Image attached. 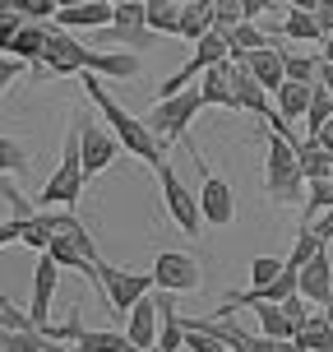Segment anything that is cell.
<instances>
[{"instance_id": "cell-36", "label": "cell", "mask_w": 333, "mask_h": 352, "mask_svg": "<svg viewBox=\"0 0 333 352\" xmlns=\"http://www.w3.org/2000/svg\"><path fill=\"white\" fill-rule=\"evenodd\" d=\"M315 23H319V33L333 37V0H319L315 5Z\"/></svg>"}, {"instance_id": "cell-7", "label": "cell", "mask_w": 333, "mask_h": 352, "mask_svg": "<svg viewBox=\"0 0 333 352\" xmlns=\"http://www.w3.org/2000/svg\"><path fill=\"white\" fill-rule=\"evenodd\" d=\"M153 287L158 292H199L204 287V269H199V260L194 255H185V250H162L158 260H153Z\"/></svg>"}, {"instance_id": "cell-19", "label": "cell", "mask_w": 333, "mask_h": 352, "mask_svg": "<svg viewBox=\"0 0 333 352\" xmlns=\"http://www.w3.org/2000/svg\"><path fill=\"white\" fill-rule=\"evenodd\" d=\"M47 28H51V23H23L14 33V42H10V56H19L23 65L37 70V65H42V47H47Z\"/></svg>"}, {"instance_id": "cell-30", "label": "cell", "mask_w": 333, "mask_h": 352, "mask_svg": "<svg viewBox=\"0 0 333 352\" xmlns=\"http://www.w3.org/2000/svg\"><path fill=\"white\" fill-rule=\"evenodd\" d=\"M246 23V10H241V0H213V33L227 37L231 28H241Z\"/></svg>"}, {"instance_id": "cell-17", "label": "cell", "mask_w": 333, "mask_h": 352, "mask_svg": "<svg viewBox=\"0 0 333 352\" xmlns=\"http://www.w3.org/2000/svg\"><path fill=\"white\" fill-rule=\"evenodd\" d=\"M199 98H204V107H227V111H236V102H231V60H222V65L199 74Z\"/></svg>"}, {"instance_id": "cell-9", "label": "cell", "mask_w": 333, "mask_h": 352, "mask_svg": "<svg viewBox=\"0 0 333 352\" xmlns=\"http://www.w3.org/2000/svg\"><path fill=\"white\" fill-rule=\"evenodd\" d=\"M297 297L310 301V306H319V311H329V306H333V264H329V250H319L315 260L297 274Z\"/></svg>"}, {"instance_id": "cell-4", "label": "cell", "mask_w": 333, "mask_h": 352, "mask_svg": "<svg viewBox=\"0 0 333 352\" xmlns=\"http://www.w3.org/2000/svg\"><path fill=\"white\" fill-rule=\"evenodd\" d=\"M306 186V176L297 167V148L287 144V135L268 130V158H264V190L273 204H292Z\"/></svg>"}, {"instance_id": "cell-38", "label": "cell", "mask_w": 333, "mask_h": 352, "mask_svg": "<svg viewBox=\"0 0 333 352\" xmlns=\"http://www.w3.org/2000/svg\"><path fill=\"white\" fill-rule=\"evenodd\" d=\"M14 241H19V223H14V218H5V223H0V250L14 246Z\"/></svg>"}, {"instance_id": "cell-29", "label": "cell", "mask_w": 333, "mask_h": 352, "mask_svg": "<svg viewBox=\"0 0 333 352\" xmlns=\"http://www.w3.org/2000/svg\"><path fill=\"white\" fill-rule=\"evenodd\" d=\"M329 121H333V93H329V88H315L310 111H306V130H310V140H315V135H319Z\"/></svg>"}, {"instance_id": "cell-42", "label": "cell", "mask_w": 333, "mask_h": 352, "mask_svg": "<svg viewBox=\"0 0 333 352\" xmlns=\"http://www.w3.org/2000/svg\"><path fill=\"white\" fill-rule=\"evenodd\" d=\"M172 5H181V10H185V5H194V0H172Z\"/></svg>"}, {"instance_id": "cell-25", "label": "cell", "mask_w": 333, "mask_h": 352, "mask_svg": "<svg viewBox=\"0 0 333 352\" xmlns=\"http://www.w3.org/2000/svg\"><path fill=\"white\" fill-rule=\"evenodd\" d=\"M74 352H135V343L116 329H84L74 338Z\"/></svg>"}, {"instance_id": "cell-39", "label": "cell", "mask_w": 333, "mask_h": 352, "mask_svg": "<svg viewBox=\"0 0 333 352\" xmlns=\"http://www.w3.org/2000/svg\"><path fill=\"white\" fill-rule=\"evenodd\" d=\"M268 5H273V0H241V10H246V23H255V19H260Z\"/></svg>"}, {"instance_id": "cell-28", "label": "cell", "mask_w": 333, "mask_h": 352, "mask_svg": "<svg viewBox=\"0 0 333 352\" xmlns=\"http://www.w3.org/2000/svg\"><path fill=\"white\" fill-rule=\"evenodd\" d=\"M282 74L292 84H319V56H287L282 52Z\"/></svg>"}, {"instance_id": "cell-43", "label": "cell", "mask_w": 333, "mask_h": 352, "mask_svg": "<svg viewBox=\"0 0 333 352\" xmlns=\"http://www.w3.org/2000/svg\"><path fill=\"white\" fill-rule=\"evenodd\" d=\"M324 316H329V324H333V306H329V311H324Z\"/></svg>"}, {"instance_id": "cell-3", "label": "cell", "mask_w": 333, "mask_h": 352, "mask_svg": "<svg viewBox=\"0 0 333 352\" xmlns=\"http://www.w3.org/2000/svg\"><path fill=\"white\" fill-rule=\"evenodd\" d=\"M88 176H84V153H79V130H65V153H60V167L51 172V181L42 186L33 204L37 209H74L79 204V195H84Z\"/></svg>"}, {"instance_id": "cell-24", "label": "cell", "mask_w": 333, "mask_h": 352, "mask_svg": "<svg viewBox=\"0 0 333 352\" xmlns=\"http://www.w3.org/2000/svg\"><path fill=\"white\" fill-rule=\"evenodd\" d=\"M227 47H231V60H246V56L273 47V42H268V33H264L260 23H241V28H231V33H227Z\"/></svg>"}, {"instance_id": "cell-41", "label": "cell", "mask_w": 333, "mask_h": 352, "mask_svg": "<svg viewBox=\"0 0 333 352\" xmlns=\"http://www.w3.org/2000/svg\"><path fill=\"white\" fill-rule=\"evenodd\" d=\"M319 65H333V37H324V56H319Z\"/></svg>"}, {"instance_id": "cell-5", "label": "cell", "mask_w": 333, "mask_h": 352, "mask_svg": "<svg viewBox=\"0 0 333 352\" xmlns=\"http://www.w3.org/2000/svg\"><path fill=\"white\" fill-rule=\"evenodd\" d=\"M93 287L106 292V301H111V311H116V316H130V311L153 292V274H135V269H116V264L97 260Z\"/></svg>"}, {"instance_id": "cell-1", "label": "cell", "mask_w": 333, "mask_h": 352, "mask_svg": "<svg viewBox=\"0 0 333 352\" xmlns=\"http://www.w3.org/2000/svg\"><path fill=\"white\" fill-rule=\"evenodd\" d=\"M84 93L93 98V107L102 111V125L116 135V140H121V148H130L135 158H143L153 172H158V167H167V144H162L158 135L139 121V116H130V111H125V107L102 88V79H97V74H84Z\"/></svg>"}, {"instance_id": "cell-33", "label": "cell", "mask_w": 333, "mask_h": 352, "mask_svg": "<svg viewBox=\"0 0 333 352\" xmlns=\"http://www.w3.org/2000/svg\"><path fill=\"white\" fill-rule=\"evenodd\" d=\"M0 199H10V218H14V223H28V218L37 213V204L19 195V186H14V181H0Z\"/></svg>"}, {"instance_id": "cell-40", "label": "cell", "mask_w": 333, "mask_h": 352, "mask_svg": "<svg viewBox=\"0 0 333 352\" xmlns=\"http://www.w3.org/2000/svg\"><path fill=\"white\" fill-rule=\"evenodd\" d=\"M315 5L319 0H287V10H310V14H315Z\"/></svg>"}, {"instance_id": "cell-31", "label": "cell", "mask_w": 333, "mask_h": 352, "mask_svg": "<svg viewBox=\"0 0 333 352\" xmlns=\"http://www.w3.org/2000/svg\"><path fill=\"white\" fill-rule=\"evenodd\" d=\"M282 269H287V260H273V255L250 260V287H268V283H278Z\"/></svg>"}, {"instance_id": "cell-35", "label": "cell", "mask_w": 333, "mask_h": 352, "mask_svg": "<svg viewBox=\"0 0 333 352\" xmlns=\"http://www.w3.org/2000/svg\"><path fill=\"white\" fill-rule=\"evenodd\" d=\"M250 352H301V348H297V343H278V338H264V334H255Z\"/></svg>"}, {"instance_id": "cell-6", "label": "cell", "mask_w": 333, "mask_h": 352, "mask_svg": "<svg viewBox=\"0 0 333 352\" xmlns=\"http://www.w3.org/2000/svg\"><path fill=\"white\" fill-rule=\"evenodd\" d=\"M74 130H79V153H84V176L93 181V176H102L111 162H116V148H121V140L106 130L102 121H93L88 111H79L74 116Z\"/></svg>"}, {"instance_id": "cell-12", "label": "cell", "mask_w": 333, "mask_h": 352, "mask_svg": "<svg viewBox=\"0 0 333 352\" xmlns=\"http://www.w3.org/2000/svg\"><path fill=\"white\" fill-rule=\"evenodd\" d=\"M158 324H162V316H158V292H148V297L125 316V338L135 343V352H148V348H158Z\"/></svg>"}, {"instance_id": "cell-20", "label": "cell", "mask_w": 333, "mask_h": 352, "mask_svg": "<svg viewBox=\"0 0 333 352\" xmlns=\"http://www.w3.org/2000/svg\"><path fill=\"white\" fill-rule=\"evenodd\" d=\"M143 23L153 37H181V5L172 0H148L143 5Z\"/></svg>"}, {"instance_id": "cell-15", "label": "cell", "mask_w": 333, "mask_h": 352, "mask_svg": "<svg viewBox=\"0 0 333 352\" xmlns=\"http://www.w3.org/2000/svg\"><path fill=\"white\" fill-rule=\"evenodd\" d=\"M315 88H319V84H292V79H282V88L273 93V111H278L287 125H292V121H306Z\"/></svg>"}, {"instance_id": "cell-18", "label": "cell", "mask_w": 333, "mask_h": 352, "mask_svg": "<svg viewBox=\"0 0 333 352\" xmlns=\"http://www.w3.org/2000/svg\"><path fill=\"white\" fill-rule=\"evenodd\" d=\"M51 241H56V218H51V209H37L28 223H19V246L47 255V246H51Z\"/></svg>"}, {"instance_id": "cell-13", "label": "cell", "mask_w": 333, "mask_h": 352, "mask_svg": "<svg viewBox=\"0 0 333 352\" xmlns=\"http://www.w3.org/2000/svg\"><path fill=\"white\" fill-rule=\"evenodd\" d=\"M116 19V5H106V0H84V5H70V10H56V28H106Z\"/></svg>"}, {"instance_id": "cell-26", "label": "cell", "mask_w": 333, "mask_h": 352, "mask_svg": "<svg viewBox=\"0 0 333 352\" xmlns=\"http://www.w3.org/2000/svg\"><path fill=\"white\" fill-rule=\"evenodd\" d=\"M250 311L260 316V334L264 338H278V343H292V338H297V329H292V320H287L282 306H268V301H264V306H250Z\"/></svg>"}, {"instance_id": "cell-37", "label": "cell", "mask_w": 333, "mask_h": 352, "mask_svg": "<svg viewBox=\"0 0 333 352\" xmlns=\"http://www.w3.org/2000/svg\"><path fill=\"white\" fill-rule=\"evenodd\" d=\"M310 232H315L319 241H324V246H329V241H333V209L324 213V218H319V223H315V228H310Z\"/></svg>"}, {"instance_id": "cell-2", "label": "cell", "mask_w": 333, "mask_h": 352, "mask_svg": "<svg viewBox=\"0 0 333 352\" xmlns=\"http://www.w3.org/2000/svg\"><path fill=\"white\" fill-rule=\"evenodd\" d=\"M204 111V98H199V88H185V93H176V98H158L153 102V111L143 116V125L158 135L162 144H172V140H181L185 148H190V158H194V167L209 176V162H204V153L190 144V125H194V116Z\"/></svg>"}, {"instance_id": "cell-16", "label": "cell", "mask_w": 333, "mask_h": 352, "mask_svg": "<svg viewBox=\"0 0 333 352\" xmlns=\"http://www.w3.org/2000/svg\"><path fill=\"white\" fill-rule=\"evenodd\" d=\"M241 65H246V70L260 79V88L268 93V98H273V93L282 88V79H287V74H282V52H278V47H264V52L246 56Z\"/></svg>"}, {"instance_id": "cell-34", "label": "cell", "mask_w": 333, "mask_h": 352, "mask_svg": "<svg viewBox=\"0 0 333 352\" xmlns=\"http://www.w3.org/2000/svg\"><path fill=\"white\" fill-rule=\"evenodd\" d=\"M19 74H23V60L19 56H0V98H5V88L14 84Z\"/></svg>"}, {"instance_id": "cell-8", "label": "cell", "mask_w": 333, "mask_h": 352, "mask_svg": "<svg viewBox=\"0 0 333 352\" xmlns=\"http://www.w3.org/2000/svg\"><path fill=\"white\" fill-rule=\"evenodd\" d=\"M158 181H162V204H167V213H172V223L185 236H199L204 232V213H199V195H190L181 181H176L172 167H158Z\"/></svg>"}, {"instance_id": "cell-23", "label": "cell", "mask_w": 333, "mask_h": 352, "mask_svg": "<svg viewBox=\"0 0 333 352\" xmlns=\"http://www.w3.org/2000/svg\"><path fill=\"white\" fill-rule=\"evenodd\" d=\"M213 33V0H194L181 10V37L185 42H199V37Z\"/></svg>"}, {"instance_id": "cell-44", "label": "cell", "mask_w": 333, "mask_h": 352, "mask_svg": "<svg viewBox=\"0 0 333 352\" xmlns=\"http://www.w3.org/2000/svg\"><path fill=\"white\" fill-rule=\"evenodd\" d=\"M148 352H162V348H148Z\"/></svg>"}, {"instance_id": "cell-11", "label": "cell", "mask_w": 333, "mask_h": 352, "mask_svg": "<svg viewBox=\"0 0 333 352\" xmlns=\"http://www.w3.org/2000/svg\"><path fill=\"white\" fill-rule=\"evenodd\" d=\"M199 213H204V223L209 228H227L231 218H236V195L222 176H204V190H199Z\"/></svg>"}, {"instance_id": "cell-14", "label": "cell", "mask_w": 333, "mask_h": 352, "mask_svg": "<svg viewBox=\"0 0 333 352\" xmlns=\"http://www.w3.org/2000/svg\"><path fill=\"white\" fill-rule=\"evenodd\" d=\"M292 148H297V167H301V176H306V186H310V181H333V153L324 144H315L306 135V140H297Z\"/></svg>"}, {"instance_id": "cell-32", "label": "cell", "mask_w": 333, "mask_h": 352, "mask_svg": "<svg viewBox=\"0 0 333 352\" xmlns=\"http://www.w3.org/2000/svg\"><path fill=\"white\" fill-rule=\"evenodd\" d=\"M23 176L28 172V153H23V148H19L14 140H5V135H0V176Z\"/></svg>"}, {"instance_id": "cell-22", "label": "cell", "mask_w": 333, "mask_h": 352, "mask_svg": "<svg viewBox=\"0 0 333 352\" xmlns=\"http://www.w3.org/2000/svg\"><path fill=\"white\" fill-rule=\"evenodd\" d=\"M329 209H333V181H310L306 186V204H301V228H315Z\"/></svg>"}, {"instance_id": "cell-27", "label": "cell", "mask_w": 333, "mask_h": 352, "mask_svg": "<svg viewBox=\"0 0 333 352\" xmlns=\"http://www.w3.org/2000/svg\"><path fill=\"white\" fill-rule=\"evenodd\" d=\"M278 28L292 37V42H324V33H319V23H315L310 10H287Z\"/></svg>"}, {"instance_id": "cell-10", "label": "cell", "mask_w": 333, "mask_h": 352, "mask_svg": "<svg viewBox=\"0 0 333 352\" xmlns=\"http://www.w3.org/2000/svg\"><path fill=\"white\" fill-rule=\"evenodd\" d=\"M56 283H60V264L51 255H42L33 269V306H28V320H33V329L42 334L47 329V320H51V297H56Z\"/></svg>"}, {"instance_id": "cell-21", "label": "cell", "mask_w": 333, "mask_h": 352, "mask_svg": "<svg viewBox=\"0 0 333 352\" xmlns=\"http://www.w3.org/2000/svg\"><path fill=\"white\" fill-rule=\"evenodd\" d=\"M301 352H333V324H329V316L324 311H315V316L306 320L297 329V338H292Z\"/></svg>"}]
</instances>
